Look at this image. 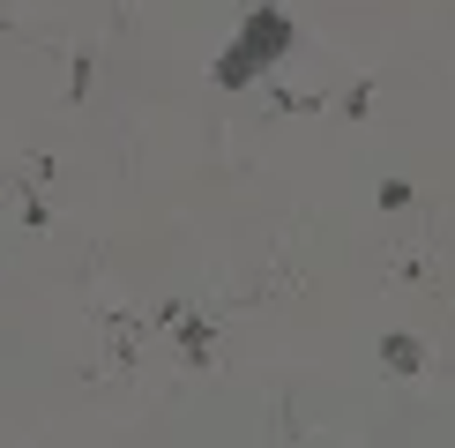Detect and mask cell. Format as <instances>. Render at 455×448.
Instances as JSON below:
<instances>
[{
	"label": "cell",
	"mask_w": 455,
	"mask_h": 448,
	"mask_svg": "<svg viewBox=\"0 0 455 448\" xmlns=\"http://www.w3.org/2000/svg\"><path fill=\"white\" fill-rule=\"evenodd\" d=\"M276 52H291V15H283V8H254V15H246V30L232 37V45H224V60H217V83H224V90L254 83V75L269 68Z\"/></svg>",
	"instance_id": "cell-1"
},
{
	"label": "cell",
	"mask_w": 455,
	"mask_h": 448,
	"mask_svg": "<svg viewBox=\"0 0 455 448\" xmlns=\"http://www.w3.org/2000/svg\"><path fill=\"white\" fill-rule=\"evenodd\" d=\"M388 366L411 373V366H419V344H411V336H388Z\"/></svg>",
	"instance_id": "cell-2"
}]
</instances>
